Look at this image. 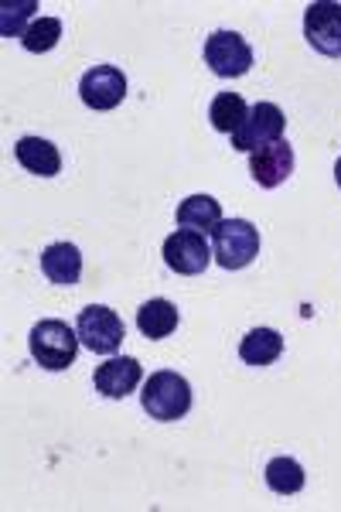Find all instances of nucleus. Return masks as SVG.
<instances>
[{
	"label": "nucleus",
	"mask_w": 341,
	"mask_h": 512,
	"mask_svg": "<svg viewBox=\"0 0 341 512\" xmlns=\"http://www.w3.org/2000/svg\"><path fill=\"white\" fill-rule=\"evenodd\" d=\"M137 328H140V335H144V338L161 342V338H168L174 328H178V308H174L168 297H154V301L140 304Z\"/></svg>",
	"instance_id": "15"
},
{
	"label": "nucleus",
	"mask_w": 341,
	"mask_h": 512,
	"mask_svg": "<svg viewBox=\"0 0 341 512\" xmlns=\"http://www.w3.org/2000/svg\"><path fill=\"white\" fill-rule=\"evenodd\" d=\"M140 403L151 414V420H181L191 410V386L185 376H178L174 369H161L151 373V379L144 383Z\"/></svg>",
	"instance_id": "2"
},
{
	"label": "nucleus",
	"mask_w": 341,
	"mask_h": 512,
	"mask_svg": "<svg viewBox=\"0 0 341 512\" xmlns=\"http://www.w3.org/2000/svg\"><path fill=\"white\" fill-rule=\"evenodd\" d=\"M249 175L260 188H277L294 175V147L287 140L266 144L260 151L249 154Z\"/></svg>",
	"instance_id": "11"
},
{
	"label": "nucleus",
	"mask_w": 341,
	"mask_h": 512,
	"mask_svg": "<svg viewBox=\"0 0 341 512\" xmlns=\"http://www.w3.org/2000/svg\"><path fill=\"white\" fill-rule=\"evenodd\" d=\"M79 345H82L79 332H72V328L58 318L38 321L28 335L31 359H35L41 369H48V373H62V369H69L79 355Z\"/></svg>",
	"instance_id": "1"
},
{
	"label": "nucleus",
	"mask_w": 341,
	"mask_h": 512,
	"mask_svg": "<svg viewBox=\"0 0 341 512\" xmlns=\"http://www.w3.org/2000/svg\"><path fill=\"white\" fill-rule=\"evenodd\" d=\"M58 38H62V21L58 18H35L28 24V31L21 35V45L28 48V52H52L58 45Z\"/></svg>",
	"instance_id": "19"
},
{
	"label": "nucleus",
	"mask_w": 341,
	"mask_h": 512,
	"mask_svg": "<svg viewBox=\"0 0 341 512\" xmlns=\"http://www.w3.org/2000/svg\"><path fill=\"white\" fill-rule=\"evenodd\" d=\"M335 181H338V188H341V158H338V164H335Z\"/></svg>",
	"instance_id": "21"
},
{
	"label": "nucleus",
	"mask_w": 341,
	"mask_h": 512,
	"mask_svg": "<svg viewBox=\"0 0 341 512\" xmlns=\"http://www.w3.org/2000/svg\"><path fill=\"white\" fill-rule=\"evenodd\" d=\"M76 332H79V342L96 355H116L123 338H127L123 318L116 315L113 308H106V304H89L86 311H79Z\"/></svg>",
	"instance_id": "4"
},
{
	"label": "nucleus",
	"mask_w": 341,
	"mask_h": 512,
	"mask_svg": "<svg viewBox=\"0 0 341 512\" xmlns=\"http://www.w3.org/2000/svg\"><path fill=\"white\" fill-rule=\"evenodd\" d=\"M304 38L314 52L341 59V4L318 0L304 11Z\"/></svg>",
	"instance_id": "8"
},
{
	"label": "nucleus",
	"mask_w": 341,
	"mask_h": 512,
	"mask_svg": "<svg viewBox=\"0 0 341 512\" xmlns=\"http://www.w3.org/2000/svg\"><path fill=\"white\" fill-rule=\"evenodd\" d=\"M266 485L277 495H297L307 485V475L294 458L284 454V458H273L270 465H266Z\"/></svg>",
	"instance_id": "18"
},
{
	"label": "nucleus",
	"mask_w": 341,
	"mask_h": 512,
	"mask_svg": "<svg viewBox=\"0 0 341 512\" xmlns=\"http://www.w3.org/2000/svg\"><path fill=\"white\" fill-rule=\"evenodd\" d=\"M79 96L89 110H116L123 103V96H127V76L116 65H96L79 79Z\"/></svg>",
	"instance_id": "9"
},
{
	"label": "nucleus",
	"mask_w": 341,
	"mask_h": 512,
	"mask_svg": "<svg viewBox=\"0 0 341 512\" xmlns=\"http://www.w3.org/2000/svg\"><path fill=\"white\" fill-rule=\"evenodd\" d=\"M246 113H249V106H246V99L239 93H219L212 99V106H209L212 127L219 130V134H229V137L243 127Z\"/></svg>",
	"instance_id": "17"
},
{
	"label": "nucleus",
	"mask_w": 341,
	"mask_h": 512,
	"mask_svg": "<svg viewBox=\"0 0 341 512\" xmlns=\"http://www.w3.org/2000/svg\"><path fill=\"white\" fill-rule=\"evenodd\" d=\"M140 379H144V369H140V362L133 359V355H110L93 373L96 390L103 393L106 400H123V396H130L140 386Z\"/></svg>",
	"instance_id": "10"
},
{
	"label": "nucleus",
	"mask_w": 341,
	"mask_h": 512,
	"mask_svg": "<svg viewBox=\"0 0 341 512\" xmlns=\"http://www.w3.org/2000/svg\"><path fill=\"white\" fill-rule=\"evenodd\" d=\"M161 256H164V263H168V270H174V274H181V277L205 274V267L215 260L209 239L202 233H195V229H178V233H171L164 239Z\"/></svg>",
	"instance_id": "7"
},
{
	"label": "nucleus",
	"mask_w": 341,
	"mask_h": 512,
	"mask_svg": "<svg viewBox=\"0 0 341 512\" xmlns=\"http://www.w3.org/2000/svg\"><path fill=\"white\" fill-rule=\"evenodd\" d=\"M284 355V335L273 328H253L243 342H239V359L246 366H270Z\"/></svg>",
	"instance_id": "16"
},
{
	"label": "nucleus",
	"mask_w": 341,
	"mask_h": 512,
	"mask_svg": "<svg viewBox=\"0 0 341 512\" xmlns=\"http://www.w3.org/2000/svg\"><path fill=\"white\" fill-rule=\"evenodd\" d=\"M205 65L219 79H239L253 65V48L239 31H212L205 38Z\"/></svg>",
	"instance_id": "5"
},
{
	"label": "nucleus",
	"mask_w": 341,
	"mask_h": 512,
	"mask_svg": "<svg viewBox=\"0 0 341 512\" xmlns=\"http://www.w3.org/2000/svg\"><path fill=\"white\" fill-rule=\"evenodd\" d=\"M212 256L226 270L249 267L260 256V229L249 219H222L212 233Z\"/></svg>",
	"instance_id": "3"
},
{
	"label": "nucleus",
	"mask_w": 341,
	"mask_h": 512,
	"mask_svg": "<svg viewBox=\"0 0 341 512\" xmlns=\"http://www.w3.org/2000/svg\"><path fill=\"white\" fill-rule=\"evenodd\" d=\"M284 127H287V117L277 103H256V106H249L243 127L232 134V147H236V151L253 154L266 144L284 140Z\"/></svg>",
	"instance_id": "6"
},
{
	"label": "nucleus",
	"mask_w": 341,
	"mask_h": 512,
	"mask_svg": "<svg viewBox=\"0 0 341 512\" xmlns=\"http://www.w3.org/2000/svg\"><path fill=\"white\" fill-rule=\"evenodd\" d=\"M222 222V205L212 195H188L178 205V226L181 229H195L202 236H212Z\"/></svg>",
	"instance_id": "14"
},
{
	"label": "nucleus",
	"mask_w": 341,
	"mask_h": 512,
	"mask_svg": "<svg viewBox=\"0 0 341 512\" xmlns=\"http://www.w3.org/2000/svg\"><path fill=\"white\" fill-rule=\"evenodd\" d=\"M35 0H24V4H4V21H0V31H4L7 38L11 35H24V21L31 18V11H35Z\"/></svg>",
	"instance_id": "20"
},
{
	"label": "nucleus",
	"mask_w": 341,
	"mask_h": 512,
	"mask_svg": "<svg viewBox=\"0 0 341 512\" xmlns=\"http://www.w3.org/2000/svg\"><path fill=\"white\" fill-rule=\"evenodd\" d=\"M14 158H18L24 171H31V175H38V178H55L58 171H62V154H58V147L45 137H21L18 144H14Z\"/></svg>",
	"instance_id": "12"
},
{
	"label": "nucleus",
	"mask_w": 341,
	"mask_h": 512,
	"mask_svg": "<svg viewBox=\"0 0 341 512\" xmlns=\"http://www.w3.org/2000/svg\"><path fill=\"white\" fill-rule=\"evenodd\" d=\"M41 274L58 287H76L82 274V253L72 243H52L41 253Z\"/></svg>",
	"instance_id": "13"
}]
</instances>
